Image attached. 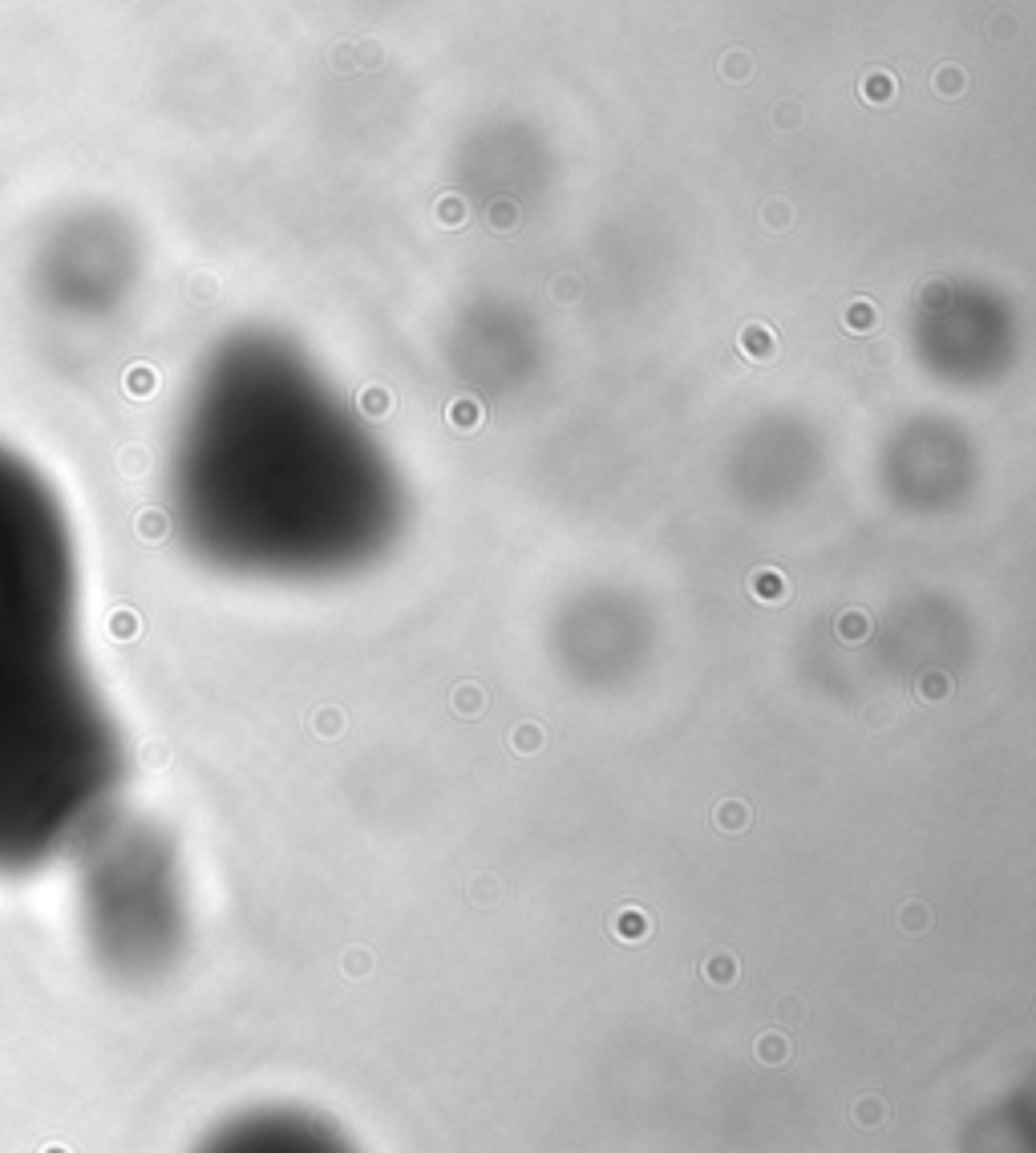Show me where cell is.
I'll use <instances>...</instances> for the list:
<instances>
[{
    "mask_svg": "<svg viewBox=\"0 0 1036 1153\" xmlns=\"http://www.w3.org/2000/svg\"><path fill=\"white\" fill-rule=\"evenodd\" d=\"M122 744L81 652L73 526L0 441V878L69 858L110 818Z\"/></svg>",
    "mask_w": 1036,
    "mask_h": 1153,
    "instance_id": "cell-1",
    "label": "cell"
},
{
    "mask_svg": "<svg viewBox=\"0 0 1036 1153\" xmlns=\"http://www.w3.org/2000/svg\"><path fill=\"white\" fill-rule=\"evenodd\" d=\"M77 915L94 955L122 975L163 967L179 935V895L163 846L106 818L73 850Z\"/></svg>",
    "mask_w": 1036,
    "mask_h": 1153,
    "instance_id": "cell-2",
    "label": "cell"
},
{
    "mask_svg": "<svg viewBox=\"0 0 1036 1153\" xmlns=\"http://www.w3.org/2000/svg\"><path fill=\"white\" fill-rule=\"evenodd\" d=\"M191 1153H356L328 1117L296 1105H259L219 1121Z\"/></svg>",
    "mask_w": 1036,
    "mask_h": 1153,
    "instance_id": "cell-3",
    "label": "cell"
},
{
    "mask_svg": "<svg viewBox=\"0 0 1036 1153\" xmlns=\"http://www.w3.org/2000/svg\"><path fill=\"white\" fill-rule=\"evenodd\" d=\"M717 73L729 81V86H745L753 77V53L749 49H725L717 57Z\"/></svg>",
    "mask_w": 1036,
    "mask_h": 1153,
    "instance_id": "cell-4",
    "label": "cell"
},
{
    "mask_svg": "<svg viewBox=\"0 0 1036 1153\" xmlns=\"http://www.w3.org/2000/svg\"><path fill=\"white\" fill-rule=\"evenodd\" d=\"M931 86H935V94H943V97H960L964 89H968V77H964V69L960 65H940L935 73H931Z\"/></svg>",
    "mask_w": 1036,
    "mask_h": 1153,
    "instance_id": "cell-5",
    "label": "cell"
},
{
    "mask_svg": "<svg viewBox=\"0 0 1036 1153\" xmlns=\"http://www.w3.org/2000/svg\"><path fill=\"white\" fill-rule=\"evenodd\" d=\"M858 94H863L866 102H891V94H895V77L887 73V69H871V73L863 77Z\"/></svg>",
    "mask_w": 1036,
    "mask_h": 1153,
    "instance_id": "cell-6",
    "label": "cell"
},
{
    "mask_svg": "<svg viewBox=\"0 0 1036 1153\" xmlns=\"http://www.w3.org/2000/svg\"><path fill=\"white\" fill-rule=\"evenodd\" d=\"M988 37L996 41V45H1017V37H1020V17H1017V12H992V20H988Z\"/></svg>",
    "mask_w": 1036,
    "mask_h": 1153,
    "instance_id": "cell-7",
    "label": "cell"
},
{
    "mask_svg": "<svg viewBox=\"0 0 1036 1153\" xmlns=\"http://www.w3.org/2000/svg\"><path fill=\"white\" fill-rule=\"evenodd\" d=\"M328 65H332L336 73H348V69L356 65V45H353V41H340V45L328 53Z\"/></svg>",
    "mask_w": 1036,
    "mask_h": 1153,
    "instance_id": "cell-8",
    "label": "cell"
},
{
    "mask_svg": "<svg viewBox=\"0 0 1036 1153\" xmlns=\"http://www.w3.org/2000/svg\"><path fill=\"white\" fill-rule=\"evenodd\" d=\"M356 53H361L356 61H361L365 69H377L385 61V53H381V45H377V41H361V45H356Z\"/></svg>",
    "mask_w": 1036,
    "mask_h": 1153,
    "instance_id": "cell-9",
    "label": "cell"
},
{
    "mask_svg": "<svg viewBox=\"0 0 1036 1153\" xmlns=\"http://www.w3.org/2000/svg\"><path fill=\"white\" fill-rule=\"evenodd\" d=\"M773 122H786V126H794V122H797V105H794V102H781V105H777V110H773Z\"/></svg>",
    "mask_w": 1036,
    "mask_h": 1153,
    "instance_id": "cell-10",
    "label": "cell"
},
{
    "mask_svg": "<svg viewBox=\"0 0 1036 1153\" xmlns=\"http://www.w3.org/2000/svg\"><path fill=\"white\" fill-rule=\"evenodd\" d=\"M461 215H466V210H461V202H458V199H446V202H442V219H446V223H461Z\"/></svg>",
    "mask_w": 1036,
    "mask_h": 1153,
    "instance_id": "cell-11",
    "label": "cell"
},
{
    "mask_svg": "<svg viewBox=\"0 0 1036 1153\" xmlns=\"http://www.w3.org/2000/svg\"><path fill=\"white\" fill-rule=\"evenodd\" d=\"M510 202H494V227H510Z\"/></svg>",
    "mask_w": 1036,
    "mask_h": 1153,
    "instance_id": "cell-12",
    "label": "cell"
},
{
    "mask_svg": "<svg viewBox=\"0 0 1036 1153\" xmlns=\"http://www.w3.org/2000/svg\"><path fill=\"white\" fill-rule=\"evenodd\" d=\"M789 219V210L781 207V202H773V210H769V223H786Z\"/></svg>",
    "mask_w": 1036,
    "mask_h": 1153,
    "instance_id": "cell-13",
    "label": "cell"
}]
</instances>
